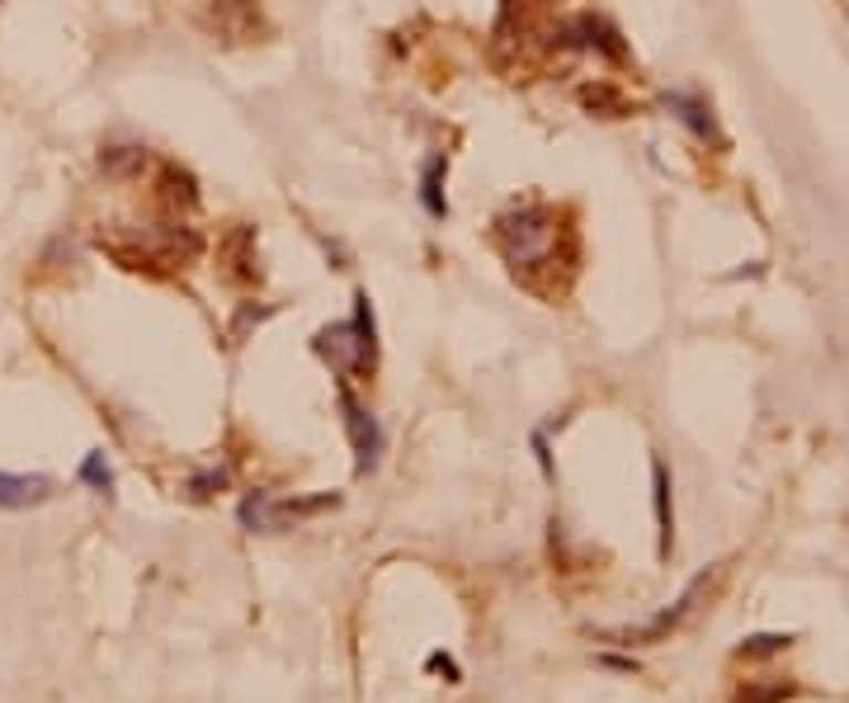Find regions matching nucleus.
I'll return each instance as SVG.
<instances>
[{
	"instance_id": "f257e3e1",
	"label": "nucleus",
	"mask_w": 849,
	"mask_h": 703,
	"mask_svg": "<svg viewBox=\"0 0 849 703\" xmlns=\"http://www.w3.org/2000/svg\"><path fill=\"white\" fill-rule=\"evenodd\" d=\"M312 349L340 378L374 374V364H378V322H374V303H368V293H354V316H349V322H340V326L316 330Z\"/></svg>"
},
{
	"instance_id": "f03ea898",
	"label": "nucleus",
	"mask_w": 849,
	"mask_h": 703,
	"mask_svg": "<svg viewBox=\"0 0 849 703\" xmlns=\"http://www.w3.org/2000/svg\"><path fill=\"white\" fill-rule=\"evenodd\" d=\"M501 245H505V260L510 265H538L553 245V213L538 203H524L515 213H505L501 222Z\"/></svg>"
},
{
	"instance_id": "7ed1b4c3",
	"label": "nucleus",
	"mask_w": 849,
	"mask_h": 703,
	"mask_svg": "<svg viewBox=\"0 0 849 703\" xmlns=\"http://www.w3.org/2000/svg\"><path fill=\"white\" fill-rule=\"evenodd\" d=\"M340 411H345V434H349V449H354V468H359V472H374V468H378V453H382L378 420L368 416L359 401H354L349 388H340Z\"/></svg>"
},
{
	"instance_id": "20e7f679",
	"label": "nucleus",
	"mask_w": 849,
	"mask_h": 703,
	"mask_svg": "<svg viewBox=\"0 0 849 703\" xmlns=\"http://www.w3.org/2000/svg\"><path fill=\"white\" fill-rule=\"evenodd\" d=\"M703 586H708V576H699V581H689V590L675 600V609H661L657 619H651L647 628H618V632H605L609 642H623V647H642V642H661L665 632H675L689 613H694V605H699V595H703Z\"/></svg>"
},
{
	"instance_id": "39448f33",
	"label": "nucleus",
	"mask_w": 849,
	"mask_h": 703,
	"mask_svg": "<svg viewBox=\"0 0 849 703\" xmlns=\"http://www.w3.org/2000/svg\"><path fill=\"white\" fill-rule=\"evenodd\" d=\"M52 496L48 478H24V472H0V510H29Z\"/></svg>"
},
{
	"instance_id": "423d86ee",
	"label": "nucleus",
	"mask_w": 849,
	"mask_h": 703,
	"mask_svg": "<svg viewBox=\"0 0 849 703\" xmlns=\"http://www.w3.org/2000/svg\"><path fill=\"white\" fill-rule=\"evenodd\" d=\"M651 505H657L661 557H670V543H675V510H670V472L661 459H651Z\"/></svg>"
},
{
	"instance_id": "0eeeda50",
	"label": "nucleus",
	"mask_w": 849,
	"mask_h": 703,
	"mask_svg": "<svg viewBox=\"0 0 849 703\" xmlns=\"http://www.w3.org/2000/svg\"><path fill=\"white\" fill-rule=\"evenodd\" d=\"M444 170H449V156H430L424 161V175H420V203L424 213L444 222L449 218V199H444Z\"/></svg>"
},
{
	"instance_id": "6e6552de",
	"label": "nucleus",
	"mask_w": 849,
	"mask_h": 703,
	"mask_svg": "<svg viewBox=\"0 0 849 703\" xmlns=\"http://www.w3.org/2000/svg\"><path fill=\"white\" fill-rule=\"evenodd\" d=\"M142 166H147V147H137V143H114V147L99 151V170L109 175V180H128V175H137Z\"/></svg>"
},
{
	"instance_id": "1a4fd4ad",
	"label": "nucleus",
	"mask_w": 849,
	"mask_h": 703,
	"mask_svg": "<svg viewBox=\"0 0 849 703\" xmlns=\"http://www.w3.org/2000/svg\"><path fill=\"white\" fill-rule=\"evenodd\" d=\"M81 482H91L95 491H104V496L114 491V472H109V463H104V453H99V449L85 453V463H81Z\"/></svg>"
},
{
	"instance_id": "9d476101",
	"label": "nucleus",
	"mask_w": 849,
	"mask_h": 703,
	"mask_svg": "<svg viewBox=\"0 0 849 703\" xmlns=\"http://www.w3.org/2000/svg\"><path fill=\"white\" fill-rule=\"evenodd\" d=\"M793 638L788 632H759V638H746L741 642V657H769V652H784Z\"/></svg>"
},
{
	"instance_id": "9b49d317",
	"label": "nucleus",
	"mask_w": 849,
	"mask_h": 703,
	"mask_svg": "<svg viewBox=\"0 0 849 703\" xmlns=\"http://www.w3.org/2000/svg\"><path fill=\"white\" fill-rule=\"evenodd\" d=\"M227 486V468H212V472H199V478H193L189 482V491H193V496H212V491H222Z\"/></svg>"
},
{
	"instance_id": "f8f14e48",
	"label": "nucleus",
	"mask_w": 849,
	"mask_h": 703,
	"mask_svg": "<svg viewBox=\"0 0 849 703\" xmlns=\"http://www.w3.org/2000/svg\"><path fill=\"white\" fill-rule=\"evenodd\" d=\"M534 453H538V468H543V478H553V453H547V434H543V430L534 434Z\"/></svg>"
},
{
	"instance_id": "ddd939ff",
	"label": "nucleus",
	"mask_w": 849,
	"mask_h": 703,
	"mask_svg": "<svg viewBox=\"0 0 849 703\" xmlns=\"http://www.w3.org/2000/svg\"><path fill=\"white\" fill-rule=\"evenodd\" d=\"M430 665H434V671H444L449 680H458V665H453L449 657H430Z\"/></svg>"
}]
</instances>
